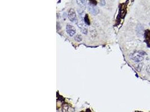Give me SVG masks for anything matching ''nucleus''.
<instances>
[{
	"label": "nucleus",
	"mask_w": 150,
	"mask_h": 112,
	"mask_svg": "<svg viewBox=\"0 0 150 112\" xmlns=\"http://www.w3.org/2000/svg\"><path fill=\"white\" fill-rule=\"evenodd\" d=\"M146 55V53L143 50H138L131 53L130 58L135 62H140L144 60V55Z\"/></svg>",
	"instance_id": "nucleus-1"
},
{
	"label": "nucleus",
	"mask_w": 150,
	"mask_h": 112,
	"mask_svg": "<svg viewBox=\"0 0 150 112\" xmlns=\"http://www.w3.org/2000/svg\"><path fill=\"white\" fill-rule=\"evenodd\" d=\"M66 30L67 33L70 36H74L75 34V28L74 26L70 24H67L66 26Z\"/></svg>",
	"instance_id": "nucleus-2"
},
{
	"label": "nucleus",
	"mask_w": 150,
	"mask_h": 112,
	"mask_svg": "<svg viewBox=\"0 0 150 112\" xmlns=\"http://www.w3.org/2000/svg\"><path fill=\"white\" fill-rule=\"evenodd\" d=\"M68 18L72 22H74L76 20V15L74 9H73V8L70 9L68 12Z\"/></svg>",
	"instance_id": "nucleus-3"
},
{
	"label": "nucleus",
	"mask_w": 150,
	"mask_h": 112,
	"mask_svg": "<svg viewBox=\"0 0 150 112\" xmlns=\"http://www.w3.org/2000/svg\"><path fill=\"white\" fill-rule=\"evenodd\" d=\"M89 9L90 11V12L93 14V15H96V14L98 12V8L96 7L95 5H90Z\"/></svg>",
	"instance_id": "nucleus-4"
},
{
	"label": "nucleus",
	"mask_w": 150,
	"mask_h": 112,
	"mask_svg": "<svg viewBox=\"0 0 150 112\" xmlns=\"http://www.w3.org/2000/svg\"><path fill=\"white\" fill-rule=\"evenodd\" d=\"M78 26L80 27L82 32L84 33V34H86L87 33V28L85 27L84 25L83 22H82L81 21L79 22L78 23Z\"/></svg>",
	"instance_id": "nucleus-5"
},
{
	"label": "nucleus",
	"mask_w": 150,
	"mask_h": 112,
	"mask_svg": "<svg viewBox=\"0 0 150 112\" xmlns=\"http://www.w3.org/2000/svg\"><path fill=\"white\" fill-rule=\"evenodd\" d=\"M78 2V5H79V6L81 7H85L86 6V1H77Z\"/></svg>",
	"instance_id": "nucleus-6"
},
{
	"label": "nucleus",
	"mask_w": 150,
	"mask_h": 112,
	"mask_svg": "<svg viewBox=\"0 0 150 112\" xmlns=\"http://www.w3.org/2000/svg\"><path fill=\"white\" fill-rule=\"evenodd\" d=\"M145 36H146V38L147 39V40H148V41L150 42V31L149 30H147L145 34Z\"/></svg>",
	"instance_id": "nucleus-7"
},
{
	"label": "nucleus",
	"mask_w": 150,
	"mask_h": 112,
	"mask_svg": "<svg viewBox=\"0 0 150 112\" xmlns=\"http://www.w3.org/2000/svg\"><path fill=\"white\" fill-rule=\"evenodd\" d=\"M85 23H86L87 25H89L90 24V22L89 21V18H88V15H86V16H85Z\"/></svg>",
	"instance_id": "nucleus-8"
},
{
	"label": "nucleus",
	"mask_w": 150,
	"mask_h": 112,
	"mask_svg": "<svg viewBox=\"0 0 150 112\" xmlns=\"http://www.w3.org/2000/svg\"><path fill=\"white\" fill-rule=\"evenodd\" d=\"M75 40L77 41H80L82 40V36L78 35L76 36H75Z\"/></svg>",
	"instance_id": "nucleus-9"
},
{
	"label": "nucleus",
	"mask_w": 150,
	"mask_h": 112,
	"mask_svg": "<svg viewBox=\"0 0 150 112\" xmlns=\"http://www.w3.org/2000/svg\"><path fill=\"white\" fill-rule=\"evenodd\" d=\"M149 25H150V22H149Z\"/></svg>",
	"instance_id": "nucleus-10"
}]
</instances>
